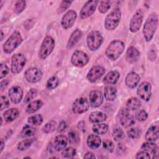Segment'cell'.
<instances>
[{"mask_svg": "<svg viewBox=\"0 0 159 159\" xmlns=\"http://www.w3.org/2000/svg\"><path fill=\"white\" fill-rule=\"evenodd\" d=\"M86 42L89 49L91 51H95L102 45L103 38L99 31L92 30L87 36Z\"/></svg>", "mask_w": 159, "mask_h": 159, "instance_id": "cell-6", "label": "cell"}, {"mask_svg": "<svg viewBox=\"0 0 159 159\" xmlns=\"http://www.w3.org/2000/svg\"><path fill=\"white\" fill-rule=\"evenodd\" d=\"M106 119V114L101 111L92 112L89 116V120L92 123H100L105 121Z\"/></svg>", "mask_w": 159, "mask_h": 159, "instance_id": "cell-24", "label": "cell"}, {"mask_svg": "<svg viewBox=\"0 0 159 159\" xmlns=\"http://www.w3.org/2000/svg\"><path fill=\"white\" fill-rule=\"evenodd\" d=\"M158 25V15L155 12L150 14L146 19L143 28V36L147 42H149L153 39L157 29Z\"/></svg>", "mask_w": 159, "mask_h": 159, "instance_id": "cell-1", "label": "cell"}, {"mask_svg": "<svg viewBox=\"0 0 159 159\" xmlns=\"http://www.w3.org/2000/svg\"><path fill=\"white\" fill-rule=\"evenodd\" d=\"M143 19V11L142 9H139L135 11L132 16L130 23L129 30L132 33L137 32L140 28Z\"/></svg>", "mask_w": 159, "mask_h": 159, "instance_id": "cell-8", "label": "cell"}, {"mask_svg": "<svg viewBox=\"0 0 159 159\" xmlns=\"http://www.w3.org/2000/svg\"><path fill=\"white\" fill-rule=\"evenodd\" d=\"M10 100L14 104H19L23 98V91L19 86H13L8 91Z\"/></svg>", "mask_w": 159, "mask_h": 159, "instance_id": "cell-17", "label": "cell"}, {"mask_svg": "<svg viewBox=\"0 0 159 159\" xmlns=\"http://www.w3.org/2000/svg\"><path fill=\"white\" fill-rule=\"evenodd\" d=\"M120 78V73L117 71H111L104 78V81L109 84H116Z\"/></svg>", "mask_w": 159, "mask_h": 159, "instance_id": "cell-28", "label": "cell"}, {"mask_svg": "<svg viewBox=\"0 0 159 159\" xmlns=\"http://www.w3.org/2000/svg\"><path fill=\"white\" fill-rule=\"evenodd\" d=\"M111 7V2L108 0H103L99 1V5L98 7L99 12L102 14L106 13Z\"/></svg>", "mask_w": 159, "mask_h": 159, "instance_id": "cell-40", "label": "cell"}, {"mask_svg": "<svg viewBox=\"0 0 159 159\" xmlns=\"http://www.w3.org/2000/svg\"><path fill=\"white\" fill-rule=\"evenodd\" d=\"M26 7V1L20 0V1H17L15 5H14V12L16 14H20Z\"/></svg>", "mask_w": 159, "mask_h": 159, "instance_id": "cell-41", "label": "cell"}, {"mask_svg": "<svg viewBox=\"0 0 159 159\" xmlns=\"http://www.w3.org/2000/svg\"><path fill=\"white\" fill-rule=\"evenodd\" d=\"M117 89L114 86H107L104 90V96L105 99L108 101H113L117 97Z\"/></svg>", "mask_w": 159, "mask_h": 159, "instance_id": "cell-27", "label": "cell"}, {"mask_svg": "<svg viewBox=\"0 0 159 159\" xmlns=\"http://www.w3.org/2000/svg\"><path fill=\"white\" fill-rule=\"evenodd\" d=\"M37 96V89L32 88L27 92V93L26 94V95L25 96L24 101L25 103H28L30 101H31L33 99H34Z\"/></svg>", "mask_w": 159, "mask_h": 159, "instance_id": "cell-43", "label": "cell"}, {"mask_svg": "<svg viewBox=\"0 0 159 159\" xmlns=\"http://www.w3.org/2000/svg\"><path fill=\"white\" fill-rule=\"evenodd\" d=\"M34 141V139H26L18 143L17 148L19 151H24L27 149L32 144Z\"/></svg>", "mask_w": 159, "mask_h": 159, "instance_id": "cell-35", "label": "cell"}, {"mask_svg": "<svg viewBox=\"0 0 159 159\" xmlns=\"http://www.w3.org/2000/svg\"><path fill=\"white\" fill-rule=\"evenodd\" d=\"M105 68L101 66L96 65L93 66L88 71L86 78L91 83H94L99 80L105 73Z\"/></svg>", "mask_w": 159, "mask_h": 159, "instance_id": "cell-14", "label": "cell"}, {"mask_svg": "<svg viewBox=\"0 0 159 159\" xmlns=\"http://www.w3.org/2000/svg\"><path fill=\"white\" fill-rule=\"evenodd\" d=\"M43 105V102L41 100H35L30 102L26 107V112L28 114H32L40 109Z\"/></svg>", "mask_w": 159, "mask_h": 159, "instance_id": "cell-29", "label": "cell"}, {"mask_svg": "<svg viewBox=\"0 0 159 159\" xmlns=\"http://www.w3.org/2000/svg\"><path fill=\"white\" fill-rule=\"evenodd\" d=\"M89 58L87 54L81 50H75L71 56L72 65L77 67H83L88 64Z\"/></svg>", "mask_w": 159, "mask_h": 159, "instance_id": "cell-9", "label": "cell"}, {"mask_svg": "<svg viewBox=\"0 0 159 159\" xmlns=\"http://www.w3.org/2000/svg\"><path fill=\"white\" fill-rule=\"evenodd\" d=\"M127 135L130 138L133 139H137L140 135L139 130H138L137 128H131V129H130L129 130H127Z\"/></svg>", "mask_w": 159, "mask_h": 159, "instance_id": "cell-47", "label": "cell"}, {"mask_svg": "<svg viewBox=\"0 0 159 159\" xmlns=\"http://www.w3.org/2000/svg\"><path fill=\"white\" fill-rule=\"evenodd\" d=\"M9 84V80L7 79H6V80H3L1 81V83H0V89H1V91H2L3 89H4Z\"/></svg>", "mask_w": 159, "mask_h": 159, "instance_id": "cell-53", "label": "cell"}, {"mask_svg": "<svg viewBox=\"0 0 159 159\" xmlns=\"http://www.w3.org/2000/svg\"><path fill=\"white\" fill-rule=\"evenodd\" d=\"M84 158H96V157L93 153L88 152L85 153V155H84Z\"/></svg>", "mask_w": 159, "mask_h": 159, "instance_id": "cell-55", "label": "cell"}, {"mask_svg": "<svg viewBox=\"0 0 159 159\" xmlns=\"http://www.w3.org/2000/svg\"><path fill=\"white\" fill-rule=\"evenodd\" d=\"M126 106L128 109L136 110L141 107L142 102L137 98H130L127 100Z\"/></svg>", "mask_w": 159, "mask_h": 159, "instance_id": "cell-32", "label": "cell"}, {"mask_svg": "<svg viewBox=\"0 0 159 159\" xmlns=\"http://www.w3.org/2000/svg\"><path fill=\"white\" fill-rule=\"evenodd\" d=\"M55 47V40L51 36H46L40 45L38 55L39 57L44 60L47 58L53 52Z\"/></svg>", "mask_w": 159, "mask_h": 159, "instance_id": "cell-5", "label": "cell"}, {"mask_svg": "<svg viewBox=\"0 0 159 159\" xmlns=\"http://www.w3.org/2000/svg\"><path fill=\"white\" fill-rule=\"evenodd\" d=\"M141 148L143 150L146 151L148 153L154 155H157V153L158 151V146L152 142H147L143 143L141 146Z\"/></svg>", "mask_w": 159, "mask_h": 159, "instance_id": "cell-30", "label": "cell"}, {"mask_svg": "<svg viewBox=\"0 0 159 159\" xmlns=\"http://www.w3.org/2000/svg\"><path fill=\"white\" fill-rule=\"evenodd\" d=\"M121 18V11L116 7L112 10L106 17L104 20L105 28L109 30H112L117 28Z\"/></svg>", "mask_w": 159, "mask_h": 159, "instance_id": "cell-4", "label": "cell"}, {"mask_svg": "<svg viewBox=\"0 0 159 159\" xmlns=\"http://www.w3.org/2000/svg\"><path fill=\"white\" fill-rule=\"evenodd\" d=\"M125 48L124 43L120 40H114L107 47L105 55L111 60H117L123 53Z\"/></svg>", "mask_w": 159, "mask_h": 159, "instance_id": "cell-2", "label": "cell"}, {"mask_svg": "<svg viewBox=\"0 0 159 159\" xmlns=\"http://www.w3.org/2000/svg\"><path fill=\"white\" fill-rule=\"evenodd\" d=\"M145 140L148 142H155L158 139V127L157 125H152L145 133Z\"/></svg>", "mask_w": 159, "mask_h": 159, "instance_id": "cell-22", "label": "cell"}, {"mask_svg": "<svg viewBox=\"0 0 159 159\" xmlns=\"http://www.w3.org/2000/svg\"><path fill=\"white\" fill-rule=\"evenodd\" d=\"M0 104H1V111L7 108L9 106V99L4 96H1L0 98Z\"/></svg>", "mask_w": 159, "mask_h": 159, "instance_id": "cell-49", "label": "cell"}, {"mask_svg": "<svg viewBox=\"0 0 159 159\" xmlns=\"http://www.w3.org/2000/svg\"><path fill=\"white\" fill-rule=\"evenodd\" d=\"M26 58L23 54L18 53L13 55L11 57V72L14 74L20 73L24 68Z\"/></svg>", "mask_w": 159, "mask_h": 159, "instance_id": "cell-7", "label": "cell"}, {"mask_svg": "<svg viewBox=\"0 0 159 159\" xmlns=\"http://www.w3.org/2000/svg\"><path fill=\"white\" fill-rule=\"evenodd\" d=\"M37 132V130L36 128L30 126L29 125H25L22 129L20 135L22 138L25 137H30L32 136L35 135Z\"/></svg>", "mask_w": 159, "mask_h": 159, "instance_id": "cell-31", "label": "cell"}, {"mask_svg": "<svg viewBox=\"0 0 159 159\" xmlns=\"http://www.w3.org/2000/svg\"><path fill=\"white\" fill-rule=\"evenodd\" d=\"M104 101V96L102 93L98 90L91 91L89 95V104L93 107H98L100 106Z\"/></svg>", "mask_w": 159, "mask_h": 159, "instance_id": "cell-18", "label": "cell"}, {"mask_svg": "<svg viewBox=\"0 0 159 159\" xmlns=\"http://www.w3.org/2000/svg\"><path fill=\"white\" fill-rule=\"evenodd\" d=\"M108 125L104 123H98L94 124L92 127V130L94 134L102 135L106 134L108 131Z\"/></svg>", "mask_w": 159, "mask_h": 159, "instance_id": "cell-33", "label": "cell"}, {"mask_svg": "<svg viewBox=\"0 0 159 159\" xmlns=\"http://www.w3.org/2000/svg\"><path fill=\"white\" fill-rule=\"evenodd\" d=\"M82 37V32L80 29H76L74 30L71 34L69 40L67 42L66 47L68 49H70L73 48L76 43L80 40L81 37Z\"/></svg>", "mask_w": 159, "mask_h": 159, "instance_id": "cell-23", "label": "cell"}, {"mask_svg": "<svg viewBox=\"0 0 159 159\" xmlns=\"http://www.w3.org/2000/svg\"><path fill=\"white\" fill-rule=\"evenodd\" d=\"M140 81V77L137 73L134 71L129 73L125 80V84L127 87L131 89H134L137 87Z\"/></svg>", "mask_w": 159, "mask_h": 159, "instance_id": "cell-19", "label": "cell"}, {"mask_svg": "<svg viewBox=\"0 0 159 159\" xmlns=\"http://www.w3.org/2000/svg\"><path fill=\"white\" fill-rule=\"evenodd\" d=\"M68 140L70 144L78 145L80 142V137L76 131L71 130L68 132Z\"/></svg>", "mask_w": 159, "mask_h": 159, "instance_id": "cell-34", "label": "cell"}, {"mask_svg": "<svg viewBox=\"0 0 159 159\" xmlns=\"http://www.w3.org/2000/svg\"><path fill=\"white\" fill-rule=\"evenodd\" d=\"M135 158H143V159H150V156L149 153H148L146 151H140L138 153H137L135 157Z\"/></svg>", "mask_w": 159, "mask_h": 159, "instance_id": "cell-50", "label": "cell"}, {"mask_svg": "<svg viewBox=\"0 0 159 159\" xmlns=\"http://www.w3.org/2000/svg\"><path fill=\"white\" fill-rule=\"evenodd\" d=\"M19 114V112L16 108H11L6 110L3 114V118L7 122H11L16 120Z\"/></svg>", "mask_w": 159, "mask_h": 159, "instance_id": "cell-26", "label": "cell"}, {"mask_svg": "<svg viewBox=\"0 0 159 159\" xmlns=\"http://www.w3.org/2000/svg\"><path fill=\"white\" fill-rule=\"evenodd\" d=\"M57 127V122L55 120H50L47 122L42 127V131L45 134L53 132Z\"/></svg>", "mask_w": 159, "mask_h": 159, "instance_id": "cell-37", "label": "cell"}, {"mask_svg": "<svg viewBox=\"0 0 159 159\" xmlns=\"http://www.w3.org/2000/svg\"><path fill=\"white\" fill-rule=\"evenodd\" d=\"M1 125H2V117L1 118Z\"/></svg>", "mask_w": 159, "mask_h": 159, "instance_id": "cell-59", "label": "cell"}, {"mask_svg": "<svg viewBox=\"0 0 159 159\" xmlns=\"http://www.w3.org/2000/svg\"><path fill=\"white\" fill-rule=\"evenodd\" d=\"M147 117L148 114L144 110H140L135 114V119L140 122L145 121L147 119Z\"/></svg>", "mask_w": 159, "mask_h": 159, "instance_id": "cell-46", "label": "cell"}, {"mask_svg": "<svg viewBox=\"0 0 159 159\" xmlns=\"http://www.w3.org/2000/svg\"><path fill=\"white\" fill-rule=\"evenodd\" d=\"M129 110L127 108L124 109L120 112V123L125 128L131 127L135 124L134 118L130 114Z\"/></svg>", "mask_w": 159, "mask_h": 159, "instance_id": "cell-16", "label": "cell"}, {"mask_svg": "<svg viewBox=\"0 0 159 159\" xmlns=\"http://www.w3.org/2000/svg\"><path fill=\"white\" fill-rule=\"evenodd\" d=\"M3 2H4L3 1H0V5H1V9L2 8V6H3V5H2Z\"/></svg>", "mask_w": 159, "mask_h": 159, "instance_id": "cell-58", "label": "cell"}, {"mask_svg": "<svg viewBox=\"0 0 159 159\" xmlns=\"http://www.w3.org/2000/svg\"><path fill=\"white\" fill-rule=\"evenodd\" d=\"M76 154V151L75 148L71 147H69L64 148L61 153V157L65 158H73Z\"/></svg>", "mask_w": 159, "mask_h": 159, "instance_id": "cell-39", "label": "cell"}, {"mask_svg": "<svg viewBox=\"0 0 159 159\" xmlns=\"http://www.w3.org/2000/svg\"><path fill=\"white\" fill-rule=\"evenodd\" d=\"M43 76L42 71L37 68H30L24 72V77L25 80L32 83H35L40 81Z\"/></svg>", "mask_w": 159, "mask_h": 159, "instance_id": "cell-12", "label": "cell"}, {"mask_svg": "<svg viewBox=\"0 0 159 159\" xmlns=\"http://www.w3.org/2000/svg\"><path fill=\"white\" fill-rule=\"evenodd\" d=\"M4 142L3 140L2 139H1V153L2 152L3 149H4Z\"/></svg>", "mask_w": 159, "mask_h": 159, "instance_id": "cell-56", "label": "cell"}, {"mask_svg": "<svg viewBox=\"0 0 159 159\" xmlns=\"http://www.w3.org/2000/svg\"><path fill=\"white\" fill-rule=\"evenodd\" d=\"M9 71V68H8V66L4 63H1V66H0V78H1V80H2L4 77H5V76H6V75H7Z\"/></svg>", "mask_w": 159, "mask_h": 159, "instance_id": "cell-48", "label": "cell"}, {"mask_svg": "<svg viewBox=\"0 0 159 159\" xmlns=\"http://www.w3.org/2000/svg\"><path fill=\"white\" fill-rule=\"evenodd\" d=\"M1 41H2L4 39V33L2 32V30H1Z\"/></svg>", "mask_w": 159, "mask_h": 159, "instance_id": "cell-57", "label": "cell"}, {"mask_svg": "<svg viewBox=\"0 0 159 159\" xmlns=\"http://www.w3.org/2000/svg\"><path fill=\"white\" fill-rule=\"evenodd\" d=\"M137 94L139 97L145 101H148L152 95V86L149 82H142L137 88Z\"/></svg>", "mask_w": 159, "mask_h": 159, "instance_id": "cell-13", "label": "cell"}, {"mask_svg": "<svg viewBox=\"0 0 159 159\" xmlns=\"http://www.w3.org/2000/svg\"><path fill=\"white\" fill-rule=\"evenodd\" d=\"M86 143L89 148L91 149H96L100 146L101 143V139L99 136L95 134H91L88 137Z\"/></svg>", "mask_w": 159, "mask_h": 159, "instance_id": "cell-25", "label": "cell"}, {"mask_svg": "<svg viewBox=\"0 0 159 159\" xmlns=\"http://www.w3.org/2000/svg\"><path fill=\"white\" fill-rule=\"evenodd\" d=\"M68 139L63 135H58L53 140V148L55 151H60L66 148L68 144Z\"/></svg>", "mask_w": 159, "mask_h": 159, "instance_id": "cell-21", "label": "cell"}, {"mask_svg": "<svg viewBox=\"0 0 159 159\" xmlns=\"http://www.w3.org/2000/svg\"><path fill=\"white\" fill-rule=\"evenodd\" d=\"M157 57V51L153 47L151 48L148 52V58L150 61H154Z\"/></svg>", "mask_w": 159, "mask_h": 159, "instance_id": "cell-51", "label": "cell"}, {"mask_svg": "<svg viewBox=\"0 0 159 159\" xmlns=\"http://www.w3.org/2000/svg\"><path fill=\"white\" fill-rule=\"evenodd\" d=\"M78 128L80 129L81 131L84 132L86 130V125L84 121H80L78 124Z\"/></svg>", "mask_w": 159, "mask_h": 159, "instance_id": "cell-54", "label": "cell"}, {"mask_svg": "<svg viewBox=\"0 0 159 159\" xmlns=\"http://www.w3.org/2000/svg\"><path fill=\"white\" fill-rule=\"evenodd\" d=\"M98 2L99 1L96 0L88 1L86 2L80 11V17L83 19H84L91 16L95 12Z\"/></svg>", "mask_w": 159, "mask_h": 159, "instance_id": "cell-11", "label": "cell"}, {"mask_svg": "<svg viewBox=\"0 0 159 159\" xmlns=\"http://www.w3.org/2000/svg\"><path fill=\"white\" fill-rule=\"evenodd\" d=\"M66 127H67V125H66V122L64 121V120H61L59 123V124H58V125L57 127V131H58V132H63L66 129Z\"/></svg>", "mask_w": 159, "mask_h": 159, "instance_id": "cell-52", "label": "cell"}, {"mask_svg": "<svg viewBox=\"0 0 159 159\" xmlns=\"http://www.w3.org/2000/svg\"><path fill=\"white\" fill-rule=\"evenodd\" d=\"M59 80L57 76H53L50 77L46 84V86L48 89H53L57 88L58 85Z\"/></svg>", "mask_w": 159, "mask_h": 159, "instance_id": "cell-42", "label": "cell"}, {"mask_svg": "<svg viewBox=\"0 0 159 159\" xmlns=\"http://www.w3.org/2000/svg\"><path fill=\"white\" fill-rule=\"evenodd\" d=\"M27 121L34 125H40L43 122V117L41 114H35L30 116L28 118Z\"/></svg>", "mask_w": 159, "mask_h": 159, "instance_id": "cell-38", "label": "cell"}, {"mask_svg": "<svg viewBox=\"0 0 159 159\" xmlns=\"http://www.w3.org/2000/svg\"><path fill=\"white\" fill-rule=\"evenodd\" d=\"M112 136L115 141H119L125 137V134L121 128L119 127H115L112 130Z\"/></svg>", "mask_w": 159, "mask_h": 159, "instance_id": "cell-36", "label": "cell"}, {"mask_svg": "<svg viewBox=\"0 0 159 159\" xmlns=\"http://www.w3.org/2000/svg\"><path fill=\"white\" fill-rule=\"evenodd\" d=\"M22 40L20 33L18 30L14 31L2 45L4 52L7 54L11 53L22 43Z\"/></svg>", "mask_w": 159, "mask_h": 159, "instance_id": "cell-3", "label": "cell"}, {"mask_svg": "<svg viewBox=\"0 0 159 159\" xmlns=\"http://www.w3.org/2000/svg\"><path fill=\"white\" fill-rule=\"evenodd\" d=\"M73 2V1H61L58 8L57 9V12L58 14H61L65 11L71 5V4Z\"/></svg>", "mask_w": 159, "mask_h": 159, "instance_id": "cell-44", "label": "cell"}, {"mask_svg": "<svg viewBox=\"0 0 159 159\" xmlns=\"http://www.w3.org/2000/svg\"><path fill=\"white\" fill-rule=\"evenodd\" d=\"M140 55V52L135 47L131 46L126 51L125 60L129 63H134L139 59Z\"/></svg>", "mask_w": 159, "mask_h": 159, "instance_id": "cell-20", "label": "cell"}, {"mask_svg": "<svg viewBox=\"0 0 159 159\" xmlns=\"http://www.w3.org/2000/svg\"><path fill=\"white\" fill-rule=\"evenodd\" d=\"M102 147L108 152H112L114 149V145L111 140L106 139L102 142Z\"/></svg>", "mask_w": 159, "mask_h": 159, "instance_id": "cell-45", "label": "cell"}, {"mask_svg": "<svg viewBox=\"0 0 159 159\" xmlns=\"http://www.w3.org/2000/svg\"><path fill=\"white\" fill-rule=\"evenodd\" d=\"M89 103L85 98H77L72 104V111L75 114L86 112L89 109Z\"/></svg>", "mask_w": 159, "mask_h": 159, "instance_id": "cell-10", "label": "cell"}, {"mask_svg": "<svg viewBox=\"0 0 159 159\" xmlns=\"http://www.w3.org/2000/svg\"><path fill=\"white\" fill-rule=\"evenodd\" d=\"M77 17L76 12L73 10H68L61 18V25L65 29H68L71 28L74 24Z\"/></svg>", "mask_w": 159, "mask_h": 159, "instance_id": "cell-15", "label": "cell"}]
</instances>
